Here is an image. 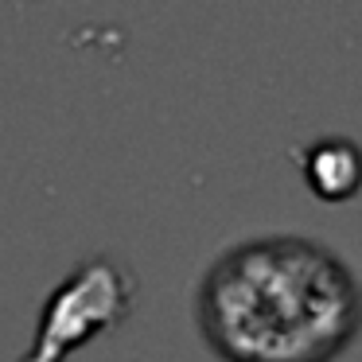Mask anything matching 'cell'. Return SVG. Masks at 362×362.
<instances>
[{"mask_svg": "<svg viewBox=\"0 0 362 362\" xmlns=\"http://www.w3.org/2000/svg\"><path fill=\"white\" fill-rule=\"evenodd\" d=\"M195 320L226 362H335L362 331V281L315 238H245L206 265Z\"/></svg>", "mask_w": 362, "mask_h": 362, "instance_id": "6da1fadb", "label": "cell"}, {"mask_svg": "<svg viewBox=\"0 0 362 362\" xmlns=\"http://www.w3.org/2000/svg\"><path fill=\"white\" fill-rule=\"evenodd\" d=\"M129 308V276L113 261H86L71 281L55 288L40 320V335L24 362H59L86 335L110 327Z\"/></svg>", "mask_w": 362, "mask_h": 362, "instance_id": "7a4b0ae2", "label": "cell"}, {"mask_svg": "<svg viewBox=\"0 0 362 362\" xmlns=\"http://www.w3.org/2000/svg\"><path fill=\"white\" fill-rule=\"evenodd\" d=\"M304 175L315 195L323 199H346L362 183V152L351 141H320L304 156Z\"/></svg>", "mask_w": 362, "mask_h": 362, "instance_id": "3957f363", "label": "cell"}]
</instances>
